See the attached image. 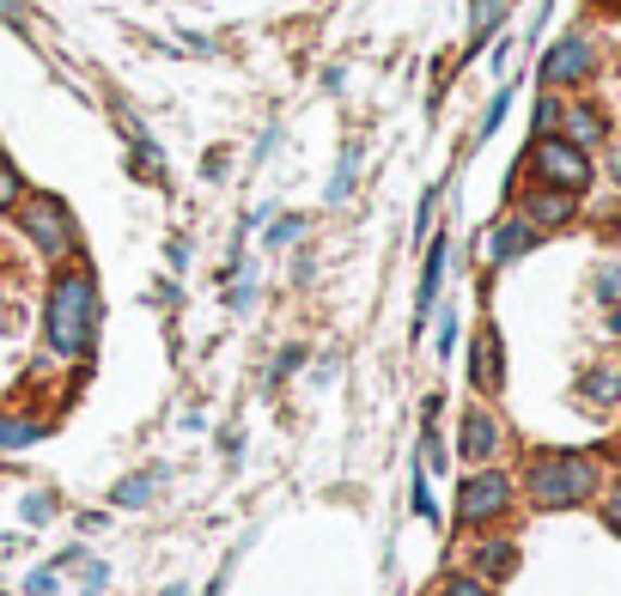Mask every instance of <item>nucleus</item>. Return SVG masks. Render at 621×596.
<instances>
[{
    "label": "nucleus",
    "instance_id": "nucleus-15",
    "mask_svg": "<svg viewBox=\"0 0 621 596\" xmlns=\"http://www.w3.org/2000/svg\"><path fill=\"white\" fill-rule=\"evenodd\" d=\"M43 427L37 420H18V414H0V451H18V444H37Z\"/></svg>",
    "mask_w": 621,
    "mask_h": 596
},
{
    "label": "nucleus",
    "instance_id": "nucleus-24",
    "mask_svg": "<svg viewBox=\"0 0 621 596\" xmlns=\"http://www.w3.org/2000/svg\"><path fill=\"white\" fill-rule=\"evenodd\" d=\"M555 123H560V104H555V98H543V104H536V135H548Z\"/></svg>",
    "mask_w": 621,
    "mask_h": 596
},
{
    "label": "nucleus",
    "instance_id": "nucleus-13",
    "mask_svg": "<svg viewBox=\"0 0 621 596\" xmlns=\"http://www.w3.org/2000/svg\"><path fill=\"white\" fill-rule=\"evenodd\" d=\"M476 554H482L487 579H512V572H518V548H512V542H482Z\"/></svg>",
    "mask_w": 621,
    "mask_h": 596
},
{
    "label": "nucleus",
    "instance_id": "nucleus-6",
    "mask_svg": "<svg viewBox=\"0 0 621 596\" xmlns=\"http://www.w3.org/2000/svg\"><path fill=\"white\" fill-rule=\"evenodd\" d=\"M591 67H597L591 37H560L543 55V86H579V79H591Z\"/></svg>",
    "mask_w": 621,
    "mask_h": 596
},
{
    "label": "nucleus",
    "instance_id": "nucleus-3",
    "mask_svg": "<svg viewBox=\"0 0 621 596\" xmlns=\"http://www.w3.org/2000/svg\"><path fill=\"white\" fill-rule=\"evenodd\" d=\"M18 226H25V238L43 250V262H62V256H74V250H79L74 214H67L55 195H25V201H18Z\"/></svg>",
    "mask_w": 621,
    "mask_h": 596
},
{
    "label": "nucleus",
    "instance_id": "nucleus-10",
    "mask_svg": "<svg viewBox=\"0 0 621 596\" xmlns=\"http://www.w3.org/2000/svg\"><path fill=\"white\" fill-rule=\"evenodd\" d=\"M536 238H543V231L530 226V219H506V226H494V238H487V256H494V262H518Z\"/></svg>",
    "mask_w": 621,
    "mask_h": 596
},
{
    "label": "nucleus",
    "instance_id": "nucleus-26",
    "mask_svg": "<svg viewBox=\"0 0 621 596\" xmlns=\"http://www.w3.org/2000/svg\"><path fill=\"white\" fill-rule=\"evenodd\" d=\"M299 359H305V347H287V353H280V359H275V378H287V371H299Z\"/></svg>",
    "mask_w": 621,
    "mask_h": 596
},
{
    "label": "nucleus",
    "instance_id": "nucleus-2",
    "mask_svg": "<svg viewBox=\"0 0 621 596\" xmlns=\"http://www.w3.org/2000/svg\"><path fill=\"white\" fill-rule=\"evenodd\" d=\"M597 493V462L579 457V451H548V457L530 462V499L543 511H567V505H585Z\"/></svg>",
    "mask_w": 621,
    "mask_h": 596
},
{
    "label": "nucleus",
    "instance_id": "nucleus-11",
    "mask_svg": "<svg viewBox=\"0 0 621 596\" xmlns=\"http://www.w3.org/2000/svg\"><path fill=\"white\" fill-rule=\"evenodd\" d=\"M524 219L536 231H543V226H567V219H573V195H567V189H536V195L524 201Z\"/></svg>",
    "mask_w": 621,
    "mask_h": 596
},
{
    "label": "nucleus",
    "instance_id": "nucleus-23",
    "mask_svg": "<svg viewBox=\"0 0 621 596\" xmlns=\"http://www.w3.org/2000/svg\"><path fill=\"white\" fill-rule=\"evenodd\" d=\"M55 518V499L49 493H25V523H49Z\"/></svg>",
    "mask_w": 621,
    "mask_h": 596
},
{
    "label": "nucleus",
    "instance_id": "nucleus-20",
    "mask_svg": "<svg viewBox=\"0 0 621 596\" xmlns=\"http://www.w3.org/2000/svg\"><path fill=\"white\" fill-rule=\"evenodd\" d=\"M18 201H25V177H18L13 165H0V214H7V207H18Z\"/></svg>",
    "mask_w": 621,
    "mask_h": 596
},
{
    "label": "nucleus",
    "instance_id": "nucleus-27",
    "mask_svg": "<svg viewBox=\"0 0 621 596\" xmlns=\"http://www.w3.org/2000/svg\"><path fill=\"white\" fill-rule=\"evenodd\" d=\"M250 299H256V275H244V280H238V287H232V305H238V310H244Z\"/></svg>",
    "mask_w": 621,
    "mask_h": 596
},
{
    "label": "nucleus",
    "instance_id": "nucleus-1",
    "mask_svg": "<svg viewBox=\"0 0 621 596\" xmlns=\"http://www.w3.org/2000/svg\"><path fill=\"white\" fill-rule=\"evenodd\" d=\"M43 335L62 359H86L98 335V280L86 268H67V275L49 280L43 299Z\"/></svg>",
    "mask_w": 621,
    "mask_h": 596
},
{
    "label": "nucleus",
    "instance_id": "nucleus-22",
    "mask_svg": "<svg viewBox=\"0 0 621 596\" xmlns=\"http://www.w3.org/2000/svg\"><path fill=\"white\" fill-rule=\"evenodd\" d=\"M415 511L439 523V505H433V487H427V469H415Z\"/></svg>",
    "mask_w": 621,
    "mask_h": 596
},
{
    "label": "nucleus",
    "instance_id": "nucleus-21",
    "mask_svg": "<svg viewBox=\"0 0 621 596\" xmlns=\"http://www.w3.org/2000/svg\"><path fill=\"white\" fill-rule=\"evenodd\" d=\"M585 396H591V402H609V396H616V371H609V366L591 371V378H585Z\"/></svg>",
    "mask_w": 621,
    "mask_h": 596
},
{
    "label": "nucleus",
    "instance_id": "nucleus-16",
    "mask_svg": "<svg viewBox=\"0 0 621 596\" xmlns=\"http://www.w3.org/2000/svg\"><path fill=\"white\" fill-rule=\"evenodd\" d=\"M499 18H506V0H476V31H469V49H482L487 37L499 31Z\"/></svg>",
    "mask_w": 621,
    "mask_h": 596
},
{
    "label": "nucleus",
    "instance_id": "nucleus-14",
    "mask_svg": "<svg viewBox=\"0 0 621 596\" xmlns=\"http://www.w3.org/2000/svg\"><path fill=\"white\" fill-rule=\"evenodd\" d=\"M567 140L573 147H597L604 140V116L597 110H567Z\"/></svg>",
    "mask_w": 621,
    "mask_h": 596
},
{
    "label": "nucleus",
    "instance_id": "nucleus-4",
    "mask_svg": "<svg viewBox=\"0 0 621 596\" xmlns=\"http://www.w3.org/2000/svg\"><path fill=\"white\" fill-rule=\"evenodd\" d=\"M530 165H536V177H543L548 189H567V195H579V189L591 183L585 147H573V140H560V135L536 140V147H530Z\"/></svg>",
    "mask_w": 621,
    "mask_h": 596
},
{
    "label": "nucleus",
    "instance_id": "nucleus-28",
    "mask_svg": "<svg viewBox=\"0 0 621 596\" xmlns=\"http://www.w3.org/2000/svg\"><path fill=\"white\" fill-rule=\"evenodd\" d=\"M451 347H457V317L439 322V353H451Z\"/></svg>",
    "mask_w": 621,
    "mask_h": 596
},
{
    "label": "nucleus",
    "instance_id": "nucleus-29",
    "mask_svg": "<svg viewBox=\"0 0 621 596\" xmlns=\"http://www.w3.org/2000/svg\"><path fill=\"white\" fill-rule=\"evenodd\" d=\"M604 518H609V530H616V535H621V493H616V499H609V505H604Z\"/></svg>",
    "mask_w": 621,
    "mask_h": 596
},
{
    "label": "nucleus",
    "instance_id": "nucleus-17",
    "mask_svg": "<svg viewBox=\"0 0 621 596\" xmlns=\"http://www.w3.org/2000/svg\"><path fill=\"white\" fill-rule=\"evenodd\" d=\"M153 487H159V474H128V481H116L110 499H116V505H147V499H153Z\"/></svg>",
    "mask_w": 621,
    "mask_h": 596
},
{
    "label": "nucleus",
    "instance_id": "nucleus-7",
    "mask_svg": "<svg viewBox=\"0 0 621 596\" xmlns=\"http://www.w3.org/2000/svg\"><path fill=\"white\" fill-rule=\"evenodd\" d=\"M457 451H464L469 462H487L499 451V420L487 408H469L464 414V432H457Z\"/></svg>",
    "mask_w": 621,
    "mask_h": 596
},
{
    "label": "nucleus",
    "instance_id": "nucleus-18",
    "mask_svg": "<svg viewBox=\"0 0 621 596\" xmlns=\"http://www.w3.org/2000/svg\"><path fill=\"white\" fill-rule=\"evenodd\" d=\"M299 238H305V214H280L275 226H268V244H275V250L299 244Z\"/></svg>",
    "mask_w": 621,
    "mask_h": 596
},
{
    "label": "nucleus",
    "instance_id": "nucleus-8",
    "mask_svg": "<svg viewBox=\"0 0 621 596\" xmlns=\"http://www.w3.org/2000/svg\"><path fill=\"white\" fill-rule=\"evenodd\" d=\"M469 383H476L482 396H494L499 383H506V371H499V335H494V329H482V335H476V353H469Z\"/></svg>",
    "mask_w": 621,
    "mask_h": 596
},
{
    "label": "nucleus",
    "instance_id": "nucleus-30",
    "mask_svg": "<svg viewBox=\"0 0 621 596\" xmlns=\"http://www.w3.org/2000/svg\"><path fill=\"white\" fill-rule=\"evenodd\" d=\"M616 177H621V147H616Z\"/></svg>",
    "mask_w": 621,
    "mask_h": 596
},
{
    "label": "nucleus",
    "instance_id": "nucleus-12",
    "mask_svg": "<svg viewBox=\"0 0 621 596\" xmlns=\"http://www.w3.org/2000/svg\"><path fill=\"white\" fill-rule=\"evenodd\" d=\"M354 177H359V140H347L342 158H335V177H329V201H347V195H354Z\"/></svg>",
    "mask_w": 621,
    "mask_h": 596
},
{
    "label": "nucleus",
    "instance_id": "nucleus-9",
    "mask_svg": "<svg viewBox=\"0 0 621 596\" xmlns=\"http://www.w3.org/2000/svg\"><path fill=\"white\" fill-rule=\"evenodd\" d=\"M439 287H445V238H433V250H427V268H420L415 329H427V317H433V299H439Z\"/></svg>",
    "mask_w": 621,
    "mask_h": 596
},
{
    "label": "nucleus",
    "instance_id": "nucleus-25",
    "mask_svg": "<svg viewBox=\"0 0 621 596\" xmlns=\"http://www.w3.org/2000/svg\"><path fill=\"white\" fill-rule=\"evenodd\" d=\"M445 596H487V584H482V579H451Z\"/></svg>",
    "mask_w": 621,
    "mask_h": 596
},
{
    "label": "nucleus",
    "instance_id": "nucleus-19",
    "mask_svg": "<svg viewBox=\"0 0 621 596\" xmlns=\"http://www.w3.org/2000/svg\"><path fill=\"white\" fill-rule=\"evenodd\" d=\"M506 110H512V86H499V92H494V104H487V116H482V128H476V135L487 140L499 123H506Z\"/></svg>",
    "mask_w": 621,
    "mask_h": 596
},
{
    "label": "nucleus",
    "instance_id": "nucleus-5",
    "mask_svg": "<svg viewBox=\"0 0 621 596\" xmlns=\"http://www.w3.org/2000/svg\"><path fill=\"white\" fill-rule=\"evenodd\" d=\"M506 505H512V481L499 469H476L464 487H457V518L464 523H494Z\"/></svg>",
    "mask_w": 621,
    "mask_h": 596
}]
</instances>
